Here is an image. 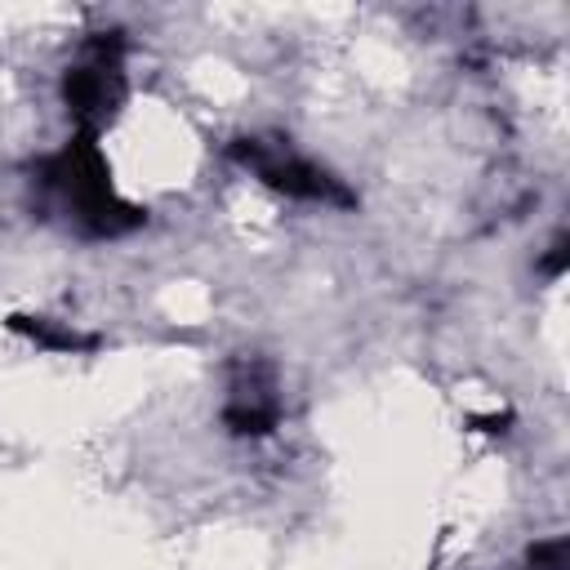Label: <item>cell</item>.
Masks as SVG:
<instances>
[{
    "instance_id": "1",
    "label": "cell",
    "mask_w": 570,
    "mask_h": 570,
    "mask_svg": "<svg viewBox=\"0 0 570 570\" xmlns=\"http://www.w3.org/2000/svg\"><path fill=\"white\" fill-rule=\"evenodd\" d=\"M36 187L45 191V200L58 214H67V223L80 236H94V240H116V236L142 227V218H147L134 200H125L116 191L111 165L94 134H76L58 151L40 156Z\"/></svg>"
},
{
    "instance_id": "2",
    "label": "cell",
    "mask_w": 570,
    "mask_h": 570,
    "mask_svg": "<svg viewBox=\"0 0 570 570\" xmlns=\"http://www.w3.org/2000/svg\"><path fill=\"white\" fill-rule=\"evenodd\" d=\"M125 31H94L76 58L62 71V102L76 120V134H94L111 125L129 98V71H125Z\"/></svg>"
},
{
    "instance_id": "3",
    "label": "cell",
    "mask_w": 570,
    "mask_h": 570,
    "mask_svg": "<svg viewBox=\"0 0 570 570\" xmlns=\"http://www.w3.org/2000/svg\"><path fill=\"white\" fill-rule=\"evenodd\" d=\"M227 156H232L249 178H258L263 187L289 196V200L334 205V209H352V205H356V191H352L343 178H334L325 165H316L312 156L294 151L289 138L245 134V138H232V142H227Z\"/></svg>"
},
{
    "instance_id": "4",
    "label": "cell",
    "mask_w": 570,
    "mask_h": 570,
    "mask_svg": "<svg viewBox=\"0 0 570 570\" xmlns=\"http://www.w3.org/2000/svg\"><path fill=\"white\" fill-rule=\"evenodd\" d=\"M281 423V392L276 370L258 356H240L227 370V401H223V428L232 436H267Z\"/></svg>"
},
{
    "instance_id": "5",
    "label": "cell",
    "mask_w": 570,
    "mask_h": 570,
    "mask_svg": "<svg viewBox=\"0 0 570 570\" xmlns=\"http://www.w3.org/2000/svg\"><path fill=\"white\" fill-rule=\"evenodd\" d=\"M9 330L31 338L45 352H94L98 347V334H85L67 321H49V316H9Z\"/></svg>"
},
{
    "instance_id": "6",
    "label": "cell",
    "mask_w": 570,
    "mask_h": 570,
    "mask_svg": "<svg viewBox=\"0 0 570 570\" xmlns=\"http://www.w3.org/2000/svg\"><path fill=\"white\" fill-rule=\"evenodd\" d=\"M525 566H530V570H566V566H570V543H566V534L539 539V543L525 552Z\"/></svg>"
},
{
    "instance_id": "7",
    "label": "cell",
    "mask_w": 570,
    "mask_h": 570,
    "mask_svg": "<svg viewBox=\"0 0 570 570\" xmlns=\"http://www.w3.org/2000/svg\"><path fill=\"white\" fill-rule=\"evenodd\" d=\"M566 254H570V249H566V236H557V240L548 245V254L539 258V272H543V276H561V272H566Z\"/></svg>"
}]
</instances>
